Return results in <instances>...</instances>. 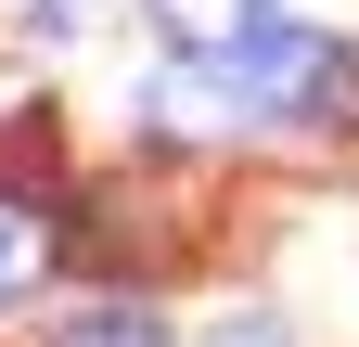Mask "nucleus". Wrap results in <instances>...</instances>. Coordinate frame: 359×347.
Wrapping results in <instances>:
<instances>
[{
  "mask_svg": "<svg viewBox=\"0 0 359 347\" xmlns=\"http://www.w3.org/2000/svg\"><path fill=\"white\" fill-rule=\"evenodd\" d=\"M142 13H154V39H167V52H257V39L269 26H283V13H269V0H142Z\"/></svg>",
  "mask_w": 359,
  "mask_h": 347,
  "instance_id": "obj_1",
  "label": "nucleus"
},
{
  "mask_svg": "<svg viewBox=\"0 0 359 347\" xmlns=\"http://www.w3.org/2000/svg\"><path fill=\"white\" fill-rule=\"evenodd\" d=\"M52 244H65V232H52V206H39V193H0V309L52 270Z\"/></svg>",
  "mask_w": 359,
  "mask_h": 347,
  "instance_id": "obj_2",
  "label": "nucleus"
},
{
  "mask_svg": "<svg viewBox=\"0 0 359 347\" xmlns=\"http://www.w3.org/2000/svg\"><path fill=\"white\" fill-rule=\"evenodd\" d=\"M65 347H167V334H154V309H77Z\"/></svg>",
  "mask_w": 359,
  "mask_h": 347,
  "instance_id": "obj_3",
  "label": "nucleus"
},
{
  "mask_svg": "<svg viewBox=\"0 0 359 347\" xmlns=\"http://www.w3.org/2000/svg\"><path fill=\"white\" fill-rule=\"evenodd\" d=\"M218 347H283V322H269V309H244V322L218 334Z\"/></svg>",
  "mask_w": 359,
  "mask_h": 347,
  "instance_id": "obj_4",
  "label": "nucleus"
}]
</instances>
